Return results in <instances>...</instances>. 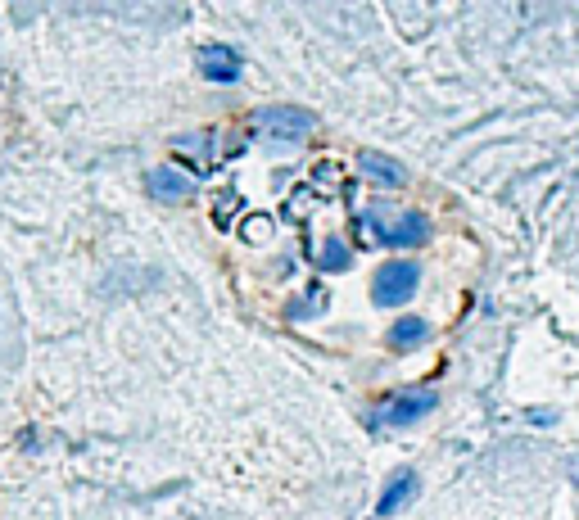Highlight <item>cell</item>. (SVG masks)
<instances>
[{"label":"cell","instance_id":"277c9868","mask_svg":"<svg viewBox=\"0 0 579 520\" xmlns=\"http://www.w3.org/2000/svg\"><path fill=\"white\" fill-rule=\"evenodd\" d=\"M430 407H435V398H430V394H399V398H390V403H380L376 421H380V426H412V421L426 416Z\"/></svg>","mask_w":579,"mask_h":520},{"label":"cell","instance_id":"3957f363","mask_svg":"<svg viewBox=\"0 0 579 520\" xmlns=\"http://www.w3.org/2000/svg\"><path fill=\"white\" fill-rule=\"evenodd\" d=\"M258 127L281 136V141H304V136L313 132V114H308V109H290V104H276V109L258 114Z\"/></svg>","mask_w":579,"mask_h":520},{"label":"cell","instance_id":"6da1fadb","mask_svg":"<svg viewBox=\"0 0 579 520\" xmlns=\"http://www.w3.org/2000/svg\"><path fill=\"white\" fill-rule=\"evenodd\" d=\"M417 263H408V258H394V263H380L376 281H371V294H376V303H385V308H399V303H408L412 294H417Z\"/></svg>","mask_w":579,"mask_h":520},{"label":"cell","instance_id":"52a82bcc","mask_svg":"<svg viewBox=\"0 0 579 520\" xmlns=\"http://www.w3.org/2000/svg\"><path fill=\"white\" fill-rule=\"evenodd\" d=\"M150 195L168 199V204H181V199L195 195V181L181 177L177 168H154V172H150Z\"/></svg>","mask_w":579,"mask_h":520},{"label":"cell","instance_id":"9c48e42d","mask_svg":"<svg viewBox=\"0 0 579 520\" xmlns=\"http://www.w3.org/2000/svg\"><path fill=\"white\" fill-rule=\"evenodd\" d=\"M426 340V322L421 317H399L390 326V349H412V344Z\"/></svg>","mask_w":579,"mask_h":520},{"label":"cell","instance_id":"8992f818","mask_svg":"<svg viewBox=\"0 0 579 520\" xmlns=\"http://www.w3.org/2000/svg\"><path fill=\"white\" fill-rule=\"evenodd\" d=\"M358 168H362V177H371L376 186H403L408 181V168H403L399 159H390V154H362L358 159Z\"/></svg>","mask_w":579,"mask_h":520},{"label":"cell","instance_id":"30bf717a","mask_svg":"<svg viewBox=\"0 0 579 520\" xmlns=\"http://www.w3.org/2000/svg\"><path fill=\"white\" fill-rule=\"evenodd\" d=\"M317 263L326 267V272H340V267H349V249L340 245V240H326V249H322V258Z\"/></svg>","mask_w":579,"mask_h":520},{"label":"cell","instance_id":"7a4b0ae2","mask_svg":"<svg viewBox=\"0 0 579 520\" xmlns=\"http://www.w3.org/2000/svg\"><path fill=\"white\" fill-rule=\"evenodd\" d=\"M367 227H371V236H376L380 245H390V249H417V245H426V236H430V222L421 218V213H399V218H371Z\"/></svg>","mask_w":579,"mask_h":520},{"label":"cell","instance_id":"5b68a950","mask_svg":"<svg viewBox=\"0 0 579 520\" xmlns=\"http://www.w3.org/2000/svg\"><path fill=\"white\" fill-rule=\"evenodd\" d=\"M200 73L209 77V82H236L240 55L231 46H200Z\"/></svg>","mask_w":579,"mask_h":520},{"label":"cell","instance_id":"ba28073f","mask_svg":"<svg viewBox=\"0 0 579 520\" xmlns=\"http://www.w3.org/2000/svg\"><path fill=\"white\" fill-rule=\"evenodd\" d=\"M412 493H417V475H412V471L394 475V480L385 484V489H380V502H376V511H380V516H390V511H399L403 502L412 498Z\"/></svg>","mask_w":579,"mask_h":520}]
</instances>
